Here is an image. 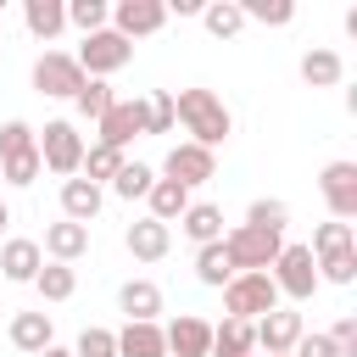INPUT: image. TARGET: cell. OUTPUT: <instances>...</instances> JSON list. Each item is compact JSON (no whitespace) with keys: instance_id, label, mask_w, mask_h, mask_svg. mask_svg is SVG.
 <instances>
[{"instance_id":"cell-38","label":"cell","mask_w":357,"mask_h":357,"mask_svg":"<svg viewBox=\"0 0 357 357\" xmlns=\"http://www.w3.org/2000/svg\"><path fill=\"white\" fill-rule=\"evenodd\" d=\"M22 151H33V128L11 117V123L0 128V162H6V156H22Z\"/></svg>"},{"instance_id":"cell-19","label":"cell","mask_w":357,"mask_h":357,"mask_svg":"<svg viewBox=\"0 0 357 357\" xmlns=\"http://www.w3.org/2000/svg\"><path fill=\"white\" fill-rule=\"evenodd\" d=\"M45 251H50L56 262H73V257H84V251H89V229L61 218V223H50V229H45Z\"/></svg>"},{"instance_id":"cell-22","label":"cell","mask_w":357,"mask_h":357,"mask_svg":"<svg viewBox=\"0 0 357 357\" xmlns=\"http://www.w3.org/2000/svg\"><path fill=\"white\" fill-rule=\"evenodd\" d=\"M22 22H28V33L56 39V33L67 28V6H61V0H28V6H22Z\"/></svg>"},{"instance_id":"cell-32","label":"cell","mask_w":357,"mask_h":357,"mask_svg":"<svg viewBox=\"0 0 357 357\" xmlns=\"http://www.w3.org/2000/svg\"><path fill=\"white\" fill-rule=\"evenodd\" d=\"M307 251H318V257L357 251V240H351V223H318V234H312V245H307Z\"/></svg>"},{"instance_id":"cell-7","label":"cell","mask_w":357,"mask_h":357,"mask_svg":"<svg viewBox=\"0 0 357 357\" xmlns=\"http://www.w3.org/2000/svg\"><path fill=\"white\" fill-rule=\"evenodd\" d=\"M251 335H257V346H262L268 357H290V351H296V340H301L307 329H301V312L273 307V312H262V318L251 324Z\"/></svg>"},{"instance_id":"cell-17","label":"cell","mask_w":357,"mask_h":357,"mask_svg":"<svg viewBox=\"0 0 357 357\" xmlns=\"http://www.w3.org/2000/svg\"><path fill=\"white\" fill-rule=\"evenodd\" d=\"M61 212H67V223H89V218L100 212V184L67 178V184H61Z\"/></svg>"},{"instance_id":"cell-1","label":"cell","mask_w":357,"mask_h":357,"mask_svg":"<svg viewBox=\"0 0 357 357\" xmlns=\"http://www.w3.org/2000/svg\"><path fill=\"white\" fill-rule=\"evenodd\" d=\"M173 117L195 134L190 145H206V151H212V145H223V139H229V128H234V123H229V106H223L212 89H178V95H173Z\"/></svg>"},{"instance_id":"cell-25","label":"cell","mask_w":357,"mask_h":357,"mask_svg":"<svg viewBox=\"0 0 357 357\" xmlns=\"http://www.w3.org/2000/svg\"><path fill=\"white\" fill-rule=\"evenodd\" d=\"M340 73H346V67H340V56H335V50H307V56H301V78H307L312 89L340 84Z\"/></svg>"},{"instance_id":"cell-24","label":"cell","mask_w":357,"mask_h":357,"mask_svg":"<svg viewBox=\"0 0 357 357\" xmlns=\"http://www.w3.org/2000/svg\"><path fill=\"white\" fill-rule=\"evenodd\" d=\"M11 346L39 357V351L50 346V318H45V312H17V318H11Z\"/></svg>"},{"instance_id":"cell-23","label":"cell","mask_w":357,"mask_h":357,"mask_svg":"<svg viewBox=\"0 0 357 357\" xmlns=\"http://www.w3.org/2000/svg\"><path fill=\"white\" fill-rule=\"evenodd\" d=\"M145 201H151V218H156V223H173V218H184V206H190V190L173 184V178H156Z\"/></svg>"},{"instance_id":"cell-3","label":"cell","mask_w":357,"mask_h":357,"mask_svg":"<svg viewBox=\"0 0 357 357\" xmlns=\"http://www.w3.org/2000/svg\"><path fill=\"white\" fill-rule=\"evenodd\" d=\"M223 307H229V318L251 324V318H262V312L279 307V290H273L268 273H234V279L223 284Z\"/></svg>"},{"instance_id":"cell-29","label":"cell","mask_w":357,"mask_h":357,"mask_svg":"<svg viewBox=\"0 0 357 357\" xmlns=\"http://www.w3.org/2000/svg\"><path fill=\"white\" fill-rule=\"evenodd\" d=\"M112 100H117V95H112V84H100V78H84V89L73 95V106H78L84 117H95V123L112 112Z\"/></svg>"},{"instance_id":"cell-36","label":"cell","mask_w":357,"mask_h":357,"mask_svg":"<svg viewBox=\"0 0 357 357\" xmlns=\"http://www.w3.org/2000/svg\"><path fill=\"white\" fill-rule=\"evenodd\" d=\"M318 273L329 284H351L357 279V251H335V257H318Z\"/></svg>"},{"instance_id":"cell-27","label":"cell","mask_w":357,"mask_h":357,"mask_svg":"<svg viewBox=\"0 0 357 357\" xmlns=\"http://www.w3.org/2000/svg\"><path fill=\"white\" fill-rule=\"evenodd\" d=\"M201 22H206L212 39H234V33L245 28V11H240L234 0H223V6H201Z\"/></svg>"},{"instance_id":"cell-15","label":"cell","mask_w":357,"mask_h":357,"mask_svg":"<svg viewBox=\"0 0 357 357\" xmlns=\"http://www.w3.org/2000/svg\"><path fill=\"white\" fill-rule=\"evenodd\" d=\"M39 268H45L39 240H6V251H0V273H6V279L33 284V273H39Z\"/></svg>"},{"instance_id":"cell-13","label":"cell","mask_w":357,"mask_h":357,"mask_svg":"<svg viewBox=\"0 0 357 357\" xmlns=\"http://www.w3.org/2000/svg\"><path fill=\"white\" fill-rule=\"evenodd\" d=\"M162 340H167V351L173 357H206L212 351V324H201V318H173L167 329H162Z\"/></svg>"},{"instance_id":"cell-14","label":"cell","mask_w":357,"mask_h":357,"mask_svg":"<svg viewBox=\"0 0 357 357\" xmlns=\"http://www.w3.org/2000/svg\"><path fill=\"white\" fill-rule=\"evenodd\" d=\"M128 251L139 257V262H162L167 257V245H173V234H167V223H156V218H139V223H128Z\"/></svg>"},{"instance_id":"cell-21","label":"cell","mask_w":357,"mask_h":357,"mask_svg":"<svg viewBox=\"0 0 357 357\" xmlns=\"http://www.w3.org/2000/svg\"><path fill=\"white\" fill-rule=\"evenodd\" d=\"M257 351V335H251V324H240V318H223V329H212V351L206 357H251Z\"/></svg>"},{"instance_id":"cell-11","label":"cell","mask_w":357,"mask_h":357,"mask_svg":"<svg viewBox=\"0 0 357 357\" xmlns=\"http://www.w3.org/2000/svg\"><path fill=\"white\" fill-rule=\"evenodd\" d=\"M134 134H145V95H134V100H112V112L100 117V145L123 151Z\"/></svg>"},{"instance_id":"cell-12","label":"cell","mask_w":357,"mask_h":357,"mask_svg":"<svg viewBox=\"0 0 357 357\" xmlns=\"http://www.w3.org/2000/svg\"><path fill=\"white\" fill-rule=\"evenodd\" d=\"M212 173H218V162H212L206 145H173V151H167V178H173V184L190 190V184H206Z\"/></svg>"},{"instance_id":"cell-33","label":"cell","mask_w":357,"mask_h":357,"mask_svg":"<svg viewBox=\"0 0 357 357\" xmlns=\"http://www.w3.org/2000/svg\"><path fill=\"white\" fill-rule=\"evenodd\" d=\"M240 11H245V22H268V28H284V22L296 17L290 0H245Z\"/></svg>"},{"instance_id":"cell-31","label":"cell","mask_w":357,"mask_h":357,"mask_svg":"<svg viewBox=\"0 0 357 357\" xmlns=\"http://www.w3.org/2000/svg\"><path fill=\"white\" fill-rule=\"evenodd\" d=\"M151 184H156V173H151L145 162H123V167H117V178H112V190H117L123 201H134V195H151Z\"/></svg>"},{"instance_id":"cell-16","label":"cell","mask_w":357,"mask_h":357,"mask_svg":"<svg viewBox=\"0 0 357 357\" xmlns=\"http://www.w3.org/2000/svg\"><path fill=\"white\" fill-rule=\"evenodd\" d=\"M117 301H123L128 324H156V312H162V290H156L151 279H128V284L117 290Z\"/></svg>"},{"instance_id":"cell-42","label":"cell","mask_w":357,"mask_h":357,"mask_svg":"<svg viewBox=\"0 0 357 357\" xmlns=\"http://www.w3.org/2000/svg\"><path fill=\"white\" fill-rule=\"evenodd\" d=\"M329 340H335V351H340V357H346V351H351V346H357V318H340V324H335V335H329Z\"/></svg>"},{"instance_id":"cell-44","label":"cell","mask_w":357,"mask_h":357,"mask_svg":"<svg viewBox=\"0 0 357 357\" xmlns=\"http://www.w3.org/2000/svg\"><path fill=\"white\" fill-rule=\"evenodd\" d=\"M6 223H11V212H6V201H0V229H6Z\"/></svg>"},{"instance_id":"cell-20","label":"cell","mask_w":357,"mask_h":357,"mask_svg":"<svg viewBox=\"0 0 357 357\" xmlns=\"http://www.w3.org/2000/svg\"><path fill=\"white\" fill-rule=\"evenodd\" d=\"M117 357H167V340L156 324H128L117 335Z\"/></svg>"},{"instance_id":"cell-35","label":"cell","mask_w":357,"mask_h":357,"mask_svg":"<svg viewBox=\"0 0 357 357\" xmlns=\"http://www.w3.org/2000/svg\"><path fill=\"white\" fill-rule=\"evenodd\" d=\"M284 223H290V206H284V201H251V229L284 234Z\"/></svg>"},{"instance_id":"cell-9","label":"cell","mask_w":357,"mask_h":357,"mask_svg":"<svg viewBox=\"0 0 357 357\" xmlns=\"http://www.w3.org/2000/svg\"><path fill=\"white\" fill-rule=\"evenodd\" d=\"M112 33H123L128 45L134 39H145V33H156L162 22H167V0H117V11H112Z\"/></svg>"},{"instance_id":"cell-10","label":"cell","mask_w":357,"mask_h":357,"mask_svg":"<svg viewBox=\"0 0 357 357\" xmlns=\"http://www.w3.org/2000/svg\"><path fill=\"white\" fill-rule=\"evenodd\" d=\"M318 190H324V201H329L335 223L357 218V162H329V167H324V178H318Z\"/></svg>"},{"instance_id":"cell-28","label":"cell","mask_w":357,"mask_h":357,"mask_svg":"<svg viewBox=\"0 0 357 357\" xmlns=\"http://www.w3.org/2000/svg\"><path fill=\"white\" fill-rule=\"evenodd\" d=\"M33 284H39V296H45V301H67V296L78 290V279H73V268H67V262L39 268V273H33Z\"/></svg>"},{"instance_id":"cell-30","label":"cell","mask_w":357,"mask_h":357,"mask_svg":"<svg viewBox=\"0 0 357 357\" xmlns=\"http://www.w3.org/2000/svg\"><path fill=\"white\" fill-rule=\"evenodd\" d=\"M78 167L89 173V184H100V178H117V167H123V151H112V145H100V139H95V145L84 151V162H78Z\"/></svg>"},{"instance_id":"cell-37","label":"cell","mask_w":357,"mask_h":357,"mask_svg":"<svg viewBox=\"0 0 357 357\" xmlns=\"http://www.w3.org/2000/svg\"><path fill=\"white\" fill-rule=\"evenodd\" d=\"M67 22H78L84 33H100V28H106V6H100V0H73V6H67Z\"/></svg>"},{"instance_id":"cell-39","label":"cell","mask_w":357,"mask_h":357,"mask_svg":"<svg viewBox=\"0 0 357 357\" xmlns=\"http://www.w3.org/2000/svg\"><path fill=\"white\" fill-rule=\"evenodd\" d=\"M73 357H117V335L112 329H84Z\"/></svg>"},{"instance_id":"cell-8","label":"cell","mask_w":357,"mask_h":357,"mask_svg":"<svg viewBox=\"0 0 357 357\" xmlns=\"http://www.w3.org/2000/svg\"><path fill=\"white\" fill-rule=\"evenodd\" d=\"M33 89L39 95H78L84 89V67L73 61V56H61V50H45L39 61H33Z\"/></svg>"},{"instance_id":"cell-40","label":"cell","mask_w":357,"mask_h":357,"mask_svg":"<svg viewBox=\"0 0 357 357\" xmlns=\"http://www.w3.org/2000/svg\"><path fill=\"white\" fill-rule=\"evenodd\" d=\"M39 167H45V162H39V151L6 156V178H11V184H33V178H39Z\"/></svg>"},{"instance_id":"cell-41","label":"cell","mask_w":357,"mask_h":357,"mask_svg":"<svg viewBox=\"0 0 357 357\" xmlns=\"http://www.w3.org/2000/svg\"><path fill=\"white\" fill-rule=\"evenodd\" d=\"M290 357H340V351H335V340H329V335H301Z\"/></svg>"},{"instance_id":"cell-6","label":"cell","mask_w":357,"mask_h":357,"mask_svg":"<svg viewBox=\"0 0 357 357\" xmlns=\"http://www.w3.org/2000/svg\"><path fill=\"white\" fill-rule=\"evenodd\" d=\"M128 56H134V45L123 39V33H112V28H100V33H84V45H78V67H84V78L89 73H117V67H128Z\"/></svg>"},{"instance_id":"cell-43","label":"cell","mask_w":357,"mask_h":357,"mask_svg":"<svg viewBox=\"0 0 357 357\" xmlns=\"http://www.w3.org/2000/svg\"><path fill=\"white\" fill-rule=\"evenodd\" d=\"M39 357H73V351H61V346H45V351H39Z\"/></svg>"},{"instance_id":"cell-34","label":"cell","mask_w":357,"mask_h":357,"mask_svg":"<svg viewBox=\"0 0 357 357\" xmlns=\"http://www.w3.org/2000/svg\"><path fill=\"white\" fill-rule=\"evenodd\" d=\"M178 117H173V95L167 89H151L145 95V134H167Z\"/></svg>"},{"instance_id":"cell-5","label":"cell","mask_w":357,"mask_h":357,"mask_svg":"<svg viewBox=\"0 0 357 357\" xmlns=\"http://www.w3.org/2000/svg\"><path fill=\"white\" fill-rule=\"evenodd\" d=\"M33 151H39V162L50 173H78V162H84V139H78V128L67 117L45 123V139H33Z\"/></svg>"},{"instance_id":"cell-26","label":"cell","mask_w":357,"mask_h":357,"mask_svg":"<svg viewBox=\"0 0 357 357\" xmlns=\"http://www.w3.org/2000/svg\"><path fill=\"white\" fill-rule=\"evenodd\" d=\"M195 273H201V284H212V290H223V284L234 279V268H229V251H223V240L201 245V257H195Z\"/></svg>"},{"instance_id":"cell-4","label":"cell","mask_w":357,"mask_h":357,"mask_svg":"<svg viewBox=\"0 0 357 357\" xmlns=\"http://www.w3.org/2000/svg\"><path fill=\"white\" fill-rule=\"evenodd\" d=\"M273 290H284L290 301H307L312 290H318V262H312V251L307 245H284L279 257H273Z\"/></svg>"},{"instance_id":"cell-18","label":"cell","mask_w":357,"mask_h":357,"mask_svg":"<svg viewBox=\"0 0 357 357\" xmlns=\"http://www.w3.org/2000/svg\"><path fill=\"white\" fill-rule=\"evenodd\" d=\"M178 229H184L195 245H212V240L223 234V212H218L212 201H190V206H184V218H178Z\"/></svg>"},{"instance_id":"cell-2","label":"cell","mask_w":357,"mask_h":357,"mask_svg":"<svg viewBox=\"0 0 357 357\" xmlns=\"http://www.w3.org/2000/svg\"><path fill=\"white\" fill-rule=\"evenodd\" d=\"M223 251H229V268L234 273H268L273 268V257L284 251V240L279 234H268V229H234L229 240H223Z\"/></svg>"}]
</instances>
